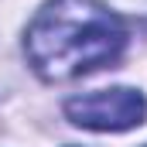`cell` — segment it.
Here are the masks:
<instances>
[{
    "label": "cell",
    "instance_id": "6da1fadb",
    "mask_svg": "<svg viewBox=\"0 0 147 147\" xmlns=\"http://www.w3.org/2000/svg\"><path fill=\"white\" fill-rule=\"evenodd\" d=\"M127 48V24L103 0H48L28 24L24 51L45 82H69L113 65Z\"/></svg>",
    "mask_w": 147,
    "mask_h": 147
},
{
    "label": "cell",
    "instance_id": "7a4b0ae2",
    "mask_svg": "<svg viewBox=\"0 0 147 147\" xmlns=\"http://www.w3.org/2000/svg\"><path fill=\"white\" fill-rule=\"evenodd\" d=\"M65 116L82 130L120 134L134 130L147 120V96L140 89H103V92H82L65 103Z\"/></svg>",
    "mask_w": 147,
    "mask_h": 147
}]
</instances>
